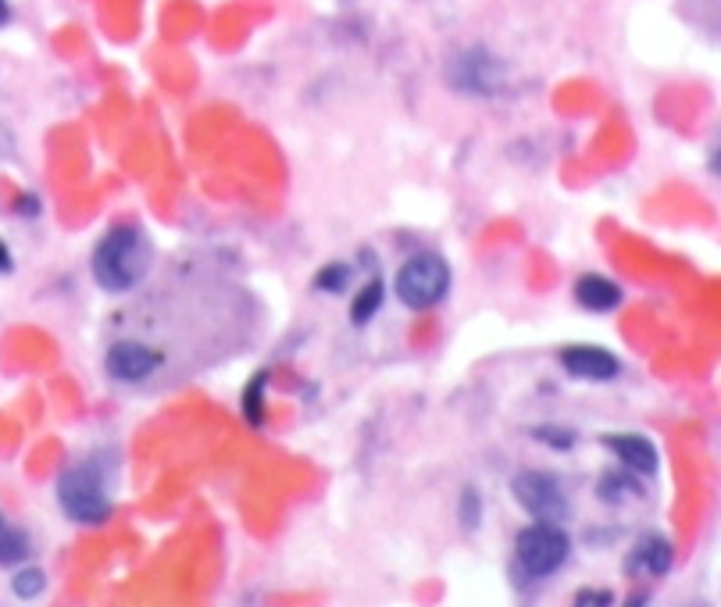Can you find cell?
<instances>
[{
  "label": "cell",
  "instance_id": "7a4b0ae2",
  "mask_svg": "<svg viewBox=\"0 0 721 607\" xmlns=\"http://www.w3.org/2000/svg\"><path fill=\"white\" fill-rule=\"evenodd\" d=\"M57 504L65 519L79 525H104L111 519V497L104 493V476L94 461H79L57 479Z\"/></svg>",
  "mask_w": 721,
  "mask_h": 607
},
{
  "label": "cell",
  "instance_id": "44dd1931",
  "mask_svg": "<svg viewBox=\"0 0 721 607\" xmlns=\"http://www.w3.org/2000/svg\"><path fill=\"white\" fill-rule=\"evenodd\" d=\"M614 597H607L604 589H582V594L575 597V604H611Z\"/></svg>",
  "mask_w": 721,
  "mask_h": 607
},
{
  "label": "cell",
  "instance_id": "e0dca14e",
  "mask_svg": "<svg viewBox=\"0 0 721 607\" xmlns=\"http://www.w3.org/2000/svg\"><path fill=\"white\" fill-rule=\"evenodd\" d=\"M458 522L464 533H475L478 522H483V497H478L475 486H464L461 490V504H458Z\"/></svg>",
  "mask_w": 721,
  "mask_h": 607
},
{
  "label": "cell",
  "instance_id": "d6986e66",
  "mask_svg": "<svg viewBox=\"0 0 721 607\" xmlns=\"http://www.w3.org/2000/svg\"><path fill=\"white\" fill-rule=\"evenodd\" d=\"M625 493H639V482L636 479H628V476H604V482H600V497L604 500H622Z\"/></svg>",
  "mask_w": 721,
  "mask_h": 607
},
{
  "label": "cell",
  "instance_id": "4fadbf2b",
  "mask_svg": "<svg viewBox=\"0 0 721 607\" xmlns=\"http://www.w3.org/2000/svg\"><path fill=\"white\" fill-rule=\"evenodd\" d=\"M265 390H268V372H258V375L247 379L244 397H239V412H244V418L254 425V429H261L265 425Z\"/></svg>",
  "mask_w": 721,
  "mask_h": 607
},
{
  "label": "cell",
  "instance_id": "277c9868",
  "mask_svg": "<svg viewBox=\"0 0 721 607\" xmlns=\"http://www.w3.org/2000/svg\"><path fill=\"white\" fill-rule=\"evenodd\" d=\"M568 554H572V536L553 522L525 525L515 540L518 568L525 575H532V579H547V575H553L568 561Z\"/></svg>",
  "mask_w": 721,
  "mask_h": 607
},
{
  "label": "cell",
  "instance_id": "2e32d148",
  "mask_svg": "<svg viewBox=\"0 0 721 607\" xmlns=\"http://www.w3.org/2000/svg\"><path fill=\"white\" fill-rule=\"evenodd\" d=\"M43 589H47V575H43V568L36 565H25L14 572V579H11V594L19 597V600H36Z\"/></svg>",
  "mask_w": 721,
  "mask_h": 607
},
{
  "label": "cell",
  "instance_id": "8992f818",
  "mask_svg": "<svg viewBox=\"0 0 721 607\" xmlns=\"http://www.w3.org/2000/svg\"><path fill=\"white\" fill-rule=\"evenodd\" d=\"M510 493L521 504V511H529L536 522H558L568 514V497L561 490V482L550 472H518L510 482Z\"/></svg>",
  "mask_w": 721,
  "mask_h": 607
},
{
  "label": "cell",
  "instance_id": "5b68a950",
  "mask_svg": "<svg viewBox=\"0 0 721 607\" xmlns=\"http://www.w3.org/2000/svg\"><path fill=\"white\" fill-rule=\"evenodd\" d=\"M450 86L461 89L469 97H497L507 86V68L501 65V57H493L486 47H469L450 61Z\"/></svg>",
  "mask_w": 721,
  "mask_h": 607
},
{
  "label": "cell",
  "instance_id": "9a60e30c",
  "mask_svg": "<svg viewBox=\"0 0 721 607\" xmlns=\"http://www.w3.org/2000/svg\"><path fill=\"white\" fill-rule=\"evenodd\" d=\"M29 561V540L0 525V568H19Z\"/></svg>",
  "mask_w": 721,
  "mask_h": 607
},
{
  "label": "cell",
  "instance_id": "d4e9b609",
  "mask_svg": "<svg viewBox=\"0 0 721 607\" xmlns=\"http://www.w3.org/2000/svg\"><path fill=\"white\" fill-rule=\"evenodd\" d=\"M0 525H4V519H0Z\"/></svg>",
  "mask_w": 721,
  "mask_h": 607
},
{
  "label": "cell",
  "instance_id": "3957f363",
  "mask_svg": "<svg viewBox=\"0 0 721 607\" xmlns=\"http://www.w3.org/2000/svg\"><path fill=\"white\" fill-rule=\"evenodd\" d=\"M394 294L403 308L411 311H429L435 308L446 294H450V265L446 257L422 251V254H411L408 262L397 268L394 276Z\"/></svg>",
  "mask_w": 721,
  "mask_h": 607
},
{
  "label": "cell",
  "instance_id": "ac0fdd59",
  "mask_svg": "<svg viewBox=\"0 0 721 607\" xmlns=\"http://www.w3.org/2000/svg\"><path fill=\"white\" fill-rule=\"evenodd\" d=\"M532 439L547 444L550 450H572L575 447V433L561 429V425H539V429H532Z\"/></svg>",
  "mask_w": 721,
  "mask_h": 607
},
{
  "label": "cell",
  "instance_id": "30bf717a",
  "mask_svg": "<svg viewBox=\"0 0 721 607\" xmlns=\"http://www.w3.org/2000/svg\"><path fill=\"white\" fill-rule=\"evenodd\" d=\"M675 565V551H671V543L665 536H643L633 551H628V572L633 575H650V579H657V575H668V568Z\"/></svg>",
  "mask_w": 721,
  "mask_h": 607
},
{
  "label": "cell",
  "instance_id": "9c48e42d",
  "mask_svg": "<svg viewBox=\"0 0 721 607\" xmlns=\"http://www.w3.org/2000/svg\"><path fill=\"white\" fill-rule=\"evenodd\" d=\"M604 447H607L614 458H618L633 476H654L657 465H660L654 444H650L647 436H639V433H607V436H604Z\"/></svg>",
  "mask_w": 721,
  "mask_h": 607
},
{
  "label": "cell",
  "instance_id": "cb8c5ba5",
  "mask_svg": "<svg viewBox=\"0 0 721 607\" xmlns=\"http://www.w3.org/2000/svg\"><path fill=\"white\" fill-rule=\"evenodd\" d=\"M711 169H714V172L721 175V147H718L714 155H711Z\"/></svg>",
  "mask_w": 721,
  "mask_h": 607
},
{
  "label": "cell",
  "instance_id": "8fae6325",
  "mask_svg": "<svg viewBox=\"0 0 721 607\" xmlns=\"http://www.w3.org/2000/svg\"><path fill=\"white\" fill-rule=\"evenodd\" d=\"M575 303L585 311H596V315H607L622 303V290L604 276H579L575 283Z\"/></svg>",
  "mask_w": 721,
  "mask_h": 607
},
{
  "label": "cell",
  "instance_id": "7402d4cb",
  "mask_svg": "<svg viewBox=\"0 0 721 607\" xmlns=\"http://www.w3.org/2000/svg\"><path fill=\"white\" fill-rule=\"evenodd\" d=\"M11 268H14V262H11V251H8V243L0 239V276H8Z\"/></svg>",
  "mask_w": 721,
  "mask_h": 607
},
{
  "label": "cell",
  "instance_id": "6da1fadb",
  "mask_svg": "<svg viewBox=\"0 0 721 607\" xmlns=\"http://www.w3.org/2000/svg\"><path fill=\"white\" fill-rule=\"evenodd\" d=\"M89 268H94V279L104 294H129V290H137L150 276V268H154V243H150V236L132 222L111 225V230L97 239Z\"/></svg>",
  "mask_w": 721,
  "mask_h": 607
},
{
  "label": "cell",
  "instance_id": "5bb4252c",
  "mask_svg": "<svg viewBox=\"0 0 721 607\" xmlns=\"http://www.w3.org/2000/svg\"><path fill=\"white\" fill-rule=\"evenodd\" d=\"M354 279V268L347 262H329L319 268V276H314V290H322V294H343L351 286Z\"/></svg>",
  "mask_w": 721,
  "mask_h": 607
},
{
  "label": "cell",
  "instance_id": "ffe728a7",
  "mask_svg": "<svg viewBox=\"0 0 721 607\" xmlns=\"http://www.w3.org/2000/svg\"><path fill=\"white\" fill-rule=\"evenodd\" d=\"M14 215H19V219H36L40 215V196L36 193H22L19 201H14Z\"/></svg>",
  "mask_w": 721,
  "mask_h": 607
},
{
  "label": "cell",
  "instance_id": "ba28073f",
  "mask_svg": "<svg viewBox=\"0 0 721 607\" xmlns=\"http://www.w3.org/2000/svg\"><path fill=\"white\" fill-rule=\"evenodd\" d=\"M561 369L572 379H585V383H611V379H618L622 361L604 347L575 343L561 351Z\"/></svg>",
  "mask_w": 721,
  "mask_h": 607
},
{
  "label": "cell",
  "instance_id": "603a6c76",
  "mask_svg": "<svg viewBox=\"0 0 721 607\" xmlns=\"http://www.w3.org/2000/svg\"><path fill=\"white\" fill-rule=\"evenodd\" d=\"M11 22V4L8 0H0V25H8Z\"/></svg>",
  "mask_w": 721,
  "mask_h": 607
},
{
  "label": "cell",
  "instance_id": "52a82bcc",
  "mask_svg": "<svg viewBox=\"0 0 721 607\" xmlns=\"http://www.w3.org/2000/svg\"><path fill=\"white\" fill-rule=\"evenodd\" d=\"M164 364L161 351H154L150 343L143 340H118L108 347V354H104V372H108L115 383H143L150 379L158 369Z\"/></svg>",
  "mask_w": 721,
  "mask_h": 607
},
{
  "label": "cell",
  "instance_id": "7c38bea8",
  "mask_svg": "<svg viewBox=\"0 0 721 607\" xmlns=\"http://www.w3.org/2000/svg\"><path fill=\"white\" fill-rule=\"evenodd\" d=\"M383 300H386V283L383 279H368L365 286H360V294L354 297V303H351V322L354 326H368L372 318L379 315Z\"/></svg>",
  "mask_w": 721,
  "mask_h": 607
}]
</instances>
